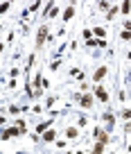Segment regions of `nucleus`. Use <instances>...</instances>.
Segmentation results:
<instances>
[{"instance_id": "1", "label": "nucleus", "mask_w": 131, "mask_h": 154, "mask_svg": "<svg viewBox=\"0 0 131 154\" xmlns=\"http://www.w3.org/2000/svg\"><path fill=\"white\" fill-rule=\"evenodd\" d=\"M45 36H48V27H41V30H39V36H36V48H41V45H43Z\"/></svg>"}, {"instance_id": "2", "label": "nucleus", "mask_w": 131, "mask_h": 154, "mask_svg": "<svg viewBox=\"0 0 131 154\" xmlns=\"http://www.w3.org/2000/svg\"><path fill=\"white\" fill-rule=\"evenodd\" d=\"M95 136H97V141H99V143H106V141H109V134H106V131H102V129H97Z\"/></svg>"}, {"instance_id": "3", "label": "nucleus", "mask_w": 131, "mask_h": 154, "mask_svg": "<svg viewBox=\"0 0 131 154\" xmlns=\"http://www.w3.org/2000/svg\"><path fill=\"white\" fill-rule=\"evenodd\" d=\"M95 95H97V97H99V100H102V102H106V100H109V93H106V91H104V88H102V86H99V88H97V91H95Z\"/></svg>"}, {"instance_id": "4", "label": "nucleus", "mask_w": 131, "mask_h": 154, "mask_svg": "<svg viewBox=\"0 0 131 154\" xmlns=\"http://www.w3.org/2000/svg\"><path fill=\"white\" fill-rule=\"evenodd\" d=\"M106 70H109V68H106V66H102V68H99V70L95 73V77H93V79H95V82H99V79H102V77L106 75Z\"/></svg>"}, {"instance_id": "5", "label": "nucleus", "mask_w": 131, "mask_h": 154, "mask_svg": "<svg viewBox=\"0 0 131 154\" xmlns=\"http://www.w3.org/2000/svg\"><path fill=\"white\" fill-rule=\"evenodd\" d=\"M79 100H81V107H90V102H93L90 95H84V97H79Z\"/></svg>"}, {"instance_id": "6", "label": "nucleus", "mask_w": 131, "mask_h": 154, "mask_svg": "<svg viewBox=\"0 0 131 154\" xmlns=\"http://www.w3.org/2000/svg\"><path fill=\"white\" fill-rule=\"evenodd\" d=\"M66 136H68L70 141H72V138H77V129H75V127H70L68 131H66Z\"/></svg>"}, {"instance_id": "7", "label": "nucleus", "mask_w": 131, "mask_h": 154, "mask_svg": "<svg viewBox=\"0 0 131 154\" xmlns=\"http://www.w3.org/2000/svg\"><path fill=\"white\" fill-rule=\"evenodd\" d=\"M54 136H57V131H52V129H50V131H45V141H54Z\"/></svg>"}, {"instance_id": "8", "label": "nucleus", "mask_w": 131, "mask_h": 154, "mask_svg": "<svg viewBox=\"0 0 131 154\" xmlns=\"http://www.w3.org/2000/svg\"><path fill=\"white\" fill-rule=\"evenodd\" d=\"M102 152H104V143H97L95 150H93V154H102Z\"/></svg>"}, {"instance_id": "9", "label": "nucleus", "mask_w": 131, "mask_h": 154, "mask_svg": "<svg viewBox=\"0 0 131 154\" xmlns=\"http://www.w3.org/2000/svg\"><path fill=\"white\" fill-rule=\"evenodd\" d=\"M72 14H75V9H72V7H70V9H66V14H63V18L68 20V18H72Z\"/></svg>"}, {"instance_id": "10", "label": "nucleus", "mask_w": 131, "mask_h": 154, "mask_svg": "<svg viewBox=\"0 0 131 154\" xmlns=\"http://www.w3.org/2000/svg\"><path fill=\"white\" fill-rule=\"evenodd\" d=\"M122 11H124V14H129V11H131V2H122Z\"/></svg>"}, {"instance_id": "11", "label": "nucleus", "mask_w": 131, "mask_h": 154, "mask_svg": "<svg viewBox=\"0 0 131 154\" xmlns=\"http://www.w3.org/2000/svg\"><path fill=\"white\" fill-rule=\"evenodd\" d=\"M122 118H124V120H129V118H131V109H124V113H122Z\"/></svg>"}]
</instances>
